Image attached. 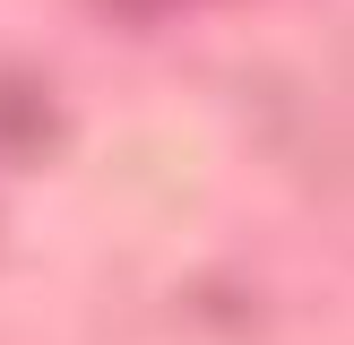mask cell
<instances>
[{
  "label": "cell",
  "mask_w": 354,
  "mask_h": 345,
  "mask_svg": "<svg viewBox=\"0 0 354 345\" xmlns=\"http://www.w3.org/2000/svg\"><path fill=\"white\" fill-rule=\"evenodd\" d=\"M113 17H173V9H190V0H104Z\"/></svg>",
  "instance_id": "cell-1"
}]
</instances>
